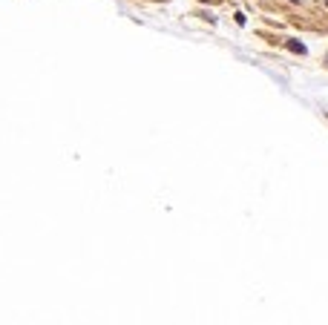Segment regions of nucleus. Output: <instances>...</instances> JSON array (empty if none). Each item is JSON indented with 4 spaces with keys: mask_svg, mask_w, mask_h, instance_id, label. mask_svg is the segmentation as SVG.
<instances>
[{
    "mask_svg": "<svg viewBox=\"0 0 328 325\" xmlns=\"http://www.w3.org/2000/svg\"><path fill=\"white\" fill-rule=\"evenodd\" d=\"M288 49H291V52H296V55H305V46H302L299 40H288Z\"/></svg>",
    "mask_w": 328,
    "mask_h": 325,
    "instance_id": "1",
    "label": "nucleus"
},
{
    "mask_svg": "<svg viewBox=\"0 0 328 325\" xmlns=\"http://www.w3.org/2000/svg\"><path fill=\"white\" fill-rule=\"evenodd\" d=\"M294 3H299V0H294Z\"/></svg>",
    "mask_w": 328,
    "mask_h": 325,
    "instance_id": "2",
    "label": "nucleus"
}]
</instances>
